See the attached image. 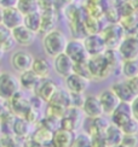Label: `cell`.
<instances>
[{
	"instance_id": "6da1fadb",
	"label": "cell",
	"mask_w": 138,
	"mask_h": 147,
	"mask_svg": "<svg viewBox=\"0 0 138 147\" xmlns=\"http://www.w3.org/2000/svg\"><path fill=\"white\" fill-rule=\"evenodd\" d=\"M68 39L66 34L59 29H52L44 34L42 38V48L49 57L55 58L56 56L63 53L66 50Z\"/></svg>"
},
{
	"instance_id": "f35d334b",
	"label": "cell",
	"mask_w": 138,
	"mask_h": 147,
	"mask_svg": "<svg viewBox=\"0 0 138 147\" xmlns=\"http://www.w3.org/2000/svg\"><path fill=\"white\" fill-rule=\"evenodd\" d=\"M121 130L124 134H138V121L132 117L121 127Z\"/></svg>"
},
{
	"instance_id": "7dc6e473",
	"label": "cell",
	"mask_w": 138,
	"mask_h": 147,
	"mask_svg": "<svg viewBox=\"0 0 138 147\" xmlns=\"http://www.w3.org/2000/svg\"><path fill=\"white\" fill-rule=\"evenodd\" d=\"M42 147H56L53 144H52V141L51 142H47V144H45V145H42Z\"/></svg>"
},
{
	"instance_id": "3957f363",
	"label": "cell",
	"mask_w": 138,
	"mask_h": 147,
	"mask_svg": "<svg viewBox=\"0 0 138 147\" xmlns=\"http://www.w3.org/2000/svg\"><path fill=\"white\" fill-rule=\"evenodd\" d=\"M18 90H21L18 77L9 71H1L0 74V99L9 101Z\"/></svg>"
},
{
	"instance_id": "ffe728a7",
	"label": "cell",
	"mask_w": 138,
	"mask_h": 147,
	"mask_svg": "<svg viewBox=\"0 0 138 147\" xmlns=\"http://www.w3.org/2000/svg\"><path fill=\"white\" fill-rule=\"evenodd\" d=\"M32 125L33 124H30L28 119H26L24 117H17L16 116L11 124V131L17 139L26 140L32 135Z\"/></svg>"
},
{
	"instance_id": "5bb4252c",
	"label": "cell",
	"mask_w": 138,
	"mask_h": 147,
	"mask_svg": "<svg viewBox=\"0 0 138 147\" xmlns=\"http://www.w3.org/2000/svg\"><path fill=\"white\" fill-rule=\"evenodd\" d=\"M34 57L27 51H16L11 56V65L17 72H23L32 69Z\"/></svg>"
},
{
	"instance_id": "836d02e7",
	"label": "cell",
	"mask_w": 138,
	"mask_h": 147,
	"mask_svg": "<svg viewBox=\"0 0 138 147\" xmlns=\"http://www.w3.org/2000/svg\"><path fill=\"white\" fill-rule=\"evenodd\" d=\"M0 147H22V144L18 142V139L14 134H3L0 138Z\"/></svg>"
},
{
	"instance_id": "4316f807",
	"label": "cell",
	"mask_w": 138,
	"mask_h": 147,
	"mask_svg": "<svg viewBox=\"0 0 138 147\" xmlns=\"http://www.w3.org/2000/svg\"><path fill=\"white\" fill-rule=\"evenodd\" d=\"M16 42L14 40V36L9 28H6L4 24H0V47L5 52L11 51L15 47Z\"/></svg>"
},
{
	"instance_id": "f5cc1de1",
	"label": "cell",
	"mask_w": 138,
	"mask_h": 147,
	"mask_svg": "<svg viewBox=\"0 0 138 147\" xmlns=\"http://www.w3.org/2000/svg\"><path fill=\"white\" fill-rule=\"evenodd\" d=\"M0 3H1V0H0Z\"/></svg>"
},
{
	"instance_id": "52a82bcc",
	"label": "cell",
	"mask_w": 138,
	"mask_h": 147,
	"mask_svg": "<svg viewBox=\"0 0 138 147\" xmlns=\"http://www.w3.org/2000/svg\"><path fill=\"white\" fill-rule=\"evenodd\" d=\"M102 36L108 48H118L121 40L125 38V29L121 24L113 23L102 30Z\"/></svg>"
},
{
	"instance_id": "603a6c76",
	"label": "cell",
	"mask_w": 138,
	"mask_h": 147,
	"mask_svg": "<svg viewBox=\"0 0 138 147\" xmlns=\"http://www.w3.org/2000/svg\"><path fill=\"white\" fill-rule=\"evenodd\" d=\"M40 80L41 78L38 76L32 69H29L27 71H23V72H20V76H18V81H20L21 88H23L24 90L32 92V93L35 89L36 84L39 83Z\"/></svg>"
},
{
	"instance_id": "d6a6232c",
	"label": "cell",
	"mask_w": 138,
	"mask_h": 147,
	"mask_svg": "<svg viewBox=\"0 0 138 147\" xmlns=\"http://www.w3.org/2000/svg\"><path fill=\"white\" fill-rule=\"evenodd\" d=\"M17 7L24 16L28 13H32V12H35V11H40L39 0H20Z\"/></svg>"
},
{
	"instance_id": "f6af8a7d",
	"label": "cell",
	"mask_w": 138,
	"mask_h": 147,
	"mask_svg": "<svg viewBox=\"0 0 138 147\" xmlns=\"http://www.w3.org/2000/svg\"><path fill=\"white\" fill-rule=\"evenodd\" d=\"M131 106H132V113L133 117L138 121V95L135 98V99L131 101Z\"/></svg>"
},
{
	"instance_id": "1f68e13d",
	"label": "cell",
	"mask_w": 138,
	"mask_h": 147,
	"mask_svg": "<svg viewBox=\"0 0 138 147\" xmlns=\"http://www.w3.org/2000/svg\"><path fill=\"white\" fill-rule=\"evenodd\" d=\"M55 23H56V17L52 10H46L41 11V29L40 33L46 34L50 30L55 29Z\"/></svg>"
},
{
	"instance_id": "bcb514c9",
	"label": "cell",
	"mask_w": 138,
	"mask_h": 147,
	"mask_svg": "<svg viewBox=\"0 0 138 147\" xmlns=\"http://www.w3.org/2000/svg\"><path fill=\"white\" fill-rule=\"evenodd\" d=\"M3 12H4V9L0 6V24H3Z\"/></svg>"
},
{
	"instance_id": "7a4b0ae2",
	"label": "cell",
	"mask_w": 138,
	"mask_h": 147,
	"mask_svg": "<svg viewBox=\"0 0 138 147\" xmlns=\"http://www.w3.org/2000/svg\"><path fill=\"white\" fill-rule=\"evenodd\" d=\"M87 65H89L92 80H105L115 71L109 60L104 56V53L98 56H91L87 60Z\"/></svg>"
},
{
	"instance_id": "e575fe53",
	"label": "cell",
	"mask_w": 138,
	"mask_h": 147,
	"mask_svg": "<svg viewBox=\"0 0 138 147\" xmlns=\"http://www.w3.org/2000/svg\"><path fill=\"white\" fill-rule=\"evenodd\" d=\"M67 112V109L66 107H62L58 105H53V104H47V107H46V116H50V117H55V118H58L61 119Z\"/></svg>"
},
{
	"instance_id": "816d5d0a",
	"label": "cell",
	"mask_w": 138,
	"mask_h": 147,
	"mask_svg": "<svg viewBox=\"0 0 138 147\" xmlns=\"http://www.w3.org/2000/svg\"><path fill=\"white\" fill-rule=\"evenodd\" d=\"M0 74H1V69H0Z\"/></svg>"
},
{
	"instance_id": "8992f818",
	"label": "cell",
	"mask_w": 138,
	"mask_h": 147,
	"mask_svg": "<svg viewBox=\"0 0 138 147\" xmlns=\"http://www.w3.org/2000/svg\"><path fill=\"white\" fill-rule=\"evenodd\" d=\"M8 102L11 111L17 117H26L28 111L32 109V100L22 90H18Z\"/></svg>"
},
{
	"instance_id": "83f0119b",
	"label": "cell",
	"mask_w": 138,
	"mask_h": 147,
	"mask_svg": "<svg viewBox=\"0 0 138 147\" xmlns=\"http://www.w3.org/2000/svg\"><path fill=\"white\" fill-rule=\"evenodd\" d=\"M120 71L125 78L138 77V58L122 60Z\"/></svg>"
},
{
	"instance_id": "7402d4cb",
	"label": "cell",
	"mask_w": 138,
	"mask_h": 147,
	"mask_svg": "<svg viewBox=\"0 0 138 147\" xmlns=\"http://www.w3.org/2000/svg\"><path fill=\"white\" fill-rule=\"evenodd\" d=\"M75 139V131H70L58 128L53 131L52 135V144L56 147H73V142Z\"/></svg>"
},
{
	"instance_id": "b9f144b4",
	"label": "cell",
	"mask_w": 138,
	"mask_h": 147,
	"mask_svg": "<svg viewBox=\"0 0 138 147\" xmlns=\"http://www.w3.org/2000/svg\"><path fill=\"white\" fill-rule=\"evenodd\" d=\"M91 138H92L91 147H110L104 138V134H98V135H93Z\"/></svg>"
},
{
	"instance_id": "f546056e",
	"label": "cell",
	"mask_w": 138,
	"mask_h": 147,
	"mask_svg": "<svg viewBox=\"0 0 138 147\" xmlns=\"http://www.w3.org/2000/svg\"><path fill=\"white\" fill-rule=\"evenodd\" d=\"M52 135H53V131L47 129L46 127H44L41 124H38L36 129L32 133L30 138H33L34 140H36L38 142H40L41 145H45L47 142H51L52 141Z\"/></svg>"
},
{
	"instance_id": "7bdbcfd3",
	"label": "cell",
	"mask_w": 138,
	"mask_h": 147,
	"mask_svg": "<svg viewBox=\"0 0 138 147\" xmlns=\"http://www.w3.org/2000/svg\"><path fill=\"white\" fill-rule=\"evenodd\" d=\"M22 147H42V145L40 142H38L36 140H34L33 138H28L26 140H23Z\"/></svg>"
},
{
	"instance_id": "f1b7e54d",
	"label": "cell",
	"mask_w": 138,
	"mask_h": 147,
	"mask_svg": "<svg viewBox=\"0 0 138 147\" xmlns=\"http://www.w3.org/2000/svg\"><path fill=\"white\" fill-rule=\"evenodd\" d=\"M47 104H53V105H58L62 107H70V92L67 89H61L58 88L57 92L53 94V96L51 98Z\"/></svg>"
},
{
	"instance_id": "d6986e66",
	"label": "cell",
	"mask_w": 138,
	"mask_h": 147,
	"mask_svg": "<svg viewBox=\"0 0 138 147\" xmlns=\"http://www.w3.org/2000/svg\"><path fill=\"white\" fill-rule=\"evenodd\" d=\"M99 101H101V105L103 107V112L104 115H111L113 111L116 109V106L120 102V99L118 98V95L111 90V88L109 89H104L102 90L98 95Z\"/></svg>"
},
{
	"instance_id": "cb8c5ba5",
	"label": "cell",
	"mask_w": 138,
	"mask_h": 147,
	"mask_svg": "<svg viewBox=\"0 0 138 147\" xmlns=\"http://www.w3.org/2000/svg\"><path fill=\"white\" fill-rule=\"evenodd\" d=\"M104 138L110 147L115 146L118 144H121L122 138H124V131L121 130L120 127H118L110 122V124L108 125V128H107L104 131Z\"/></svg>"
},
{
	"instance_id": "681fc988",
	"label": "cell",
	"mask_w": 138,
	"mask_h": 147,
	"mask_svg": "<svg viewBox=\"0 0 138 147\" xmlns=\"http://www.w3.org/2000/svg\"><path fill=\"white\" fill-rule=\"evenodd\" d=\"M4 134V128H3V125L0 124V138H1V135Z\"/></svg>"
},
{
	"instance_id": "c3c4849f",
	"label": "cell",
	"mask_w": 138,
	"mask_h": 147,
	"mask_svg": "<svg viewBox=\"0 0 138 147\" xmlns=\"http://www.w3.org/2000/svg\"><path fill=\"white\" fill-rule=\"evenodd\" d=\"M4 54H5V51L3 50V48H1V47H0V60H1V59H3V57H4Z\"/></svg>"
},
{
	"instance_id": "d590c367",
	"label": "cell",
	"mask_w": 138,
	"mask_h": 147,
	"mask_svg": "<svg viewBox=\"0 0 138 147\" xmlns=\"http://www.w3.org/2000/svg\"><path fill=\"white\" fill-rule=\"evenodd\" d=\"M91 144H92V138L84 131L75 135L73 147H91Z\"/></svg>"
},
{
	"instance_id": "8d00e7d4",
	"label": "cell",
	"mask_w": 138,
	"mask_h": 147,
	"mask_svg": "<svg viewBox=\"0 0 138 147\" xmlns=\"http://www.w3.org/2000/svg\"><path fill=\"white\" fill-rule=\"evenodd\" d=\"M73 72L78 74V75H81L89 80H92L91 72L89 69V65H87V62H80V63H74V70Z\"/></svg>"
},
{
	"instance_id": "4fadbf2b",
	"label": "cell",
	"mask_w": 138,
	"mask_h": 147,
	"mask_svg": "<svg viewBox=\"0 0 138 147\" xmlns=\"http://www.w3.org/2000/svg\"><path fill=\"white\" fill-rule=\"evenodd\" d=\"M91 80L86 78L81 75H78L75 72H72L69 76L64 78L66 89L70 93H85L90 86Z\"/></svg>"
},
{
	"instance_id": "ab89813d",
	"label": "cell",
	"mask_w": 138,
	"mask_h": 147,
	"mask_svg": "<svg viewBox=\"0 0 138 147\" xmlns=\"http://www.w3.org/2000/svg\"><path fill=\"white\" fill-rule=\"evenodd\" d=\"M121 144L126 147H138V134H124Z\"/></svg>"
},
{
	"instance_id": "ac0fdd59",
	"label": "cell",
	"mask_w": 138,
	"mask_h": 147,
	"mask_svg": "<svg viewBox=\"0 0 138 147\" xmlns=\"http://www.w3.org/2000/svg\"><path fill=\"white\" fill-rule=\"evenodd\" d=\"M81 110H83L85 117H99V116L104 115L98 95H87Z\"/></svg>"
},
{
	"instance_id": "9a60e30c",
	"label": "cell",
	"mask_w": 138,
	"mask_h": 147,
	"mask_svg": "<svg viewBox=\"0 0 138 147\" xmlns=\"http://www.w3.org/2000/svg\"><path fill=\"white\" fill-rule=\"evenodd\" d=\"M52 66H53L55 72L57 74L58 76L66 78L67 76H69L73 72L74 62L63 52V53H61V54H58V56H56L53 58Z\"/></svg>"
},
{
	"instance_id": "4dcf8cb0",
	"label": "cell",
	"mask_w": 138,
	"mask_h": 147,
	"mask_svg": "<svg viewBox=\"0 0 138 147\" xmlns=\"http://www.w3.org/2000/svg\"><path fill=\"white\" fill-rule=\"evenodd\" d=\"M8 101L5 100H0V124L3 125V128L5 125H10L12 124L16 116L14 115V112L11 111L10 105L6 104Z\"/></svg>"
},
{
	"instance_id": "f907efd6",
	"label": "cell",
	"mask_w": 138,
	"mask_h": 147,
	"mask_svg": "<svg viewBox=\"0 0 138 147\" xmlns=\"http://www.w3.org/2000/svg\"><path fill=\"white\" fill-rule=\"evenodd\" d=\"M111 147H126V146L122 145V144H118V145H115V146H111Z\"/></svg>"
},
{
	"instance_id": "484cf974",
	"label": "cell",
	"mask_w": 138,
	"mask_h": 147,
	"mask_svg": "<svg viewBox=\"0 0 138 147\" xmlns=\"http://www.w3.org/2000/svg\"><path fill=\"white\" fill-rule=\"evenodd\" d=\"M23 24L32 32L39 34L41 29V11H35L24 16Z\"/></svg>"
},
{
	"instance_id": "44dd1931",
	"label": "cell",
	"mask_w": 138,
	"mask_h": 147,
	"mask_svg": "<svg viewBox=\"0 0 138 147\" xmlns=\"http://www.w3.org/2000/svg\"><path fill=\"white\" fill-rule=\"evenodd\" d=\"M111 90L118 95V98L120 99V101H127V102H131L137 96L135 94V92L131 89L130 84L127 83L126 78L125 80H121V81H116L114 82L111 86H110Z\"/></svg>"
},
{
	"instance_id": "2e32d148",
	"label": "cell",
	"mask_w": 138,
	"mask_h": 147,
	"mask_svg": "<svg viewBox=\"0 0 138 147\" xmlns=\"http://www.w3.org/2000/svg\"><path fill=\"white\" fill-rule=\"evenodd\" d=\"M12 36H14V40L16 42V45H20L23 47H28L33 44L36 39V33L32 32L30 29H28L24 24L17 27L15 29L11 30Z\"/></svg>"
},
{
	"instance_id": "d4e9b609",
	"label": "cell",
	"mask_w": 138,
	"mask_h": 147,
	"mask_svg": "<svg viewBox=\"0 0 138 147\" xmlns=\"http://www.w3.org/2000/svg\"><path fill=\"white\" fill-rule=\"evenodd\" d=\"M32 70L40 78H47L51 74V64L46 58H34Z\"/></svg>"
},
{
	"instance_id": "8fae6325",
	"label": "cell",
	"mask_w": 138,
	"mask_h": 147,
	"mask_svg": "<svg viewBox=\"0 0 138 147\" xmlns=\"http://www.w3.org/2000/svg\"><path fill=\"white\" fill-rule=\"evenodd\" d=\"M57 89H58L57 84H56L55 81H52L50 77L41 78L39 81V83L36 84L35 89L33 90V94L36 95L38 98H40L44 102L47 104L50 100H51L53 94L57 92Z\"/></svg>"
},
{
	"instance_id": "60d3db41",
	"label": "cell",
	"mask_w": 138,
	"mask_h": 147,
	"mask_svg": "<svg viewBox=\"0 0 138 147\" xmlns=\"http://www.w3.org/2000/svg\"><path fill=\"white\" fill-rule=\"evenodd\" d=\"M85 95L84 93H70V105L74 107L81 109L85 101Z\"/></svg>"
},
{
	"instance_id": "ba28073f",
	"label": "cell",
	"mask_w": 138,
	"mask_h": 147,
	"mask_svg": "<svg viewBox=\"0 0 138 147\" xmlns=\"http://www.w3.org/2000/svg\"><path fill=\"white\" fill-rule=\"evenodd\" d=\"M116 50L122 60L138 58V36L130 34L125 35Z\"/></svg>"
},
{
	"instance_id": "e0dca14e",
	"label": "cell",
	"mask_w": 138,
	"mask_h": 147,
	"mask_svg": "<svg viewBox=\"0 0 138 147\" xmlns=\"http://www.w3.org/2000/svg\"><path fill=\"white\" fill-rule=\"evenodd\" d=\"M24 15L18 10V7H8L3 12V24L10 30L15 29L23 24Z\"/></svg>"
},
{
	"instance_id": "30bf717a",
	"label": "cell",
	"mask_w": 138,
	"mask_h": 147,
	"mask_svg": "<svg viewBox=\"0 0 138 147\" xmlns=\"http://www.w3.org/2000/svg\"><path fill=\"white\" fill-rule=\"evenodd\" d=\"M110 122L107 118H104V116L85 117L83 122V128L85 133H87L90 136H93V135H98V134H104Z\"/></svg>"
},
{
	"instance_id": "db71d44e",
	"label": "cell",
	"mask_w": 138,
	"mask_h": 147,
	"mask_svg": "<svg viewBox=\"0 0 138 147\" xmlns=\"http://www.w3.org/2000/svg\"><path fill=\"white\" fill-rule=\"evenodd\" d=\"M0 100H1V99H0Z\"/></svg>"
},
{
	"instance_id": "7c38bea8",
	"label": "cell",
	"mask_w": 138,
	"mask_h": 147,
	"mask_svg": "<svg viewBox=\"0 0 138 147\" xmlns=\"http://www.w3.org/2000/svg\"><path fill=\"white\" fill-rule=\"evenodd\" d=\"M132 117H133V113H132V106H131V102L120 101L119 105L116 106V109L110 115V122L121 128L127 121H130Z\"/></svg>"
},
{
	"instance_id": "74e56055",
	"label": "cell",
	"mask_w": 138,
	"mask_h": 147,
	"mask_svg": "<svg viewBox=\"0 0 138 147\" xmlns=\"http://www.w3.org/2000/svg\"><path fill=\"white\" fill-rule=\"evenodd\" d=\"M44 117V116L41 115V112H40V109H38V107H33L32 106V109L28 111V113H27V116L24 118L26 119H28V122L30 124H39L40 123V121H41V118Z\"/></svg>"
},
{
	"instance_id": "ee69618b",
	"label": "cell",
	"mask_w": 138,
	"mask_h": 147,
	"mask_svg": "<svg viewBox=\"0 0 138 147\" xmlns=\"http://www.w3.org/2000/svg\"><path fill=\"white\" fill-rule=\"evenodd\" d=\"M20 0H1L0 6L3 9H8V7H17Z\"/></svg>"
},
{
	"instance_id": "9c48e42d",
	"label": "cell",
	"mask_w": 138,
	"mask_h": 147,
	"mask_svg": "<svg viewBox=\"0 0 138 147\" xmlns=\"http://www.w3.org/2000/svg\"><path fill=\"white\" fill-rule=\"evenodd\" d=\"M83 40H84V44H85V47H86V51L90 54V57L102 54V53L105 52L107 48H108L101 33L87 34Z\"/></svg>"
},
{
	"instance_id": "277c9868",
	"label": "cell",
	"mask_w": 138,
	"mask_h": 147,
	"mask_svg": "<svg viewBox=\"0 0 138 147\" xmlns=\"http://www.w3.org/2000/svg\"><path fill=\"white\" fill-rule=\"evenodd\" d=\"M84 116L85 115L81 109L74 107V106L68 107L66 115L59 121V127L70 131H77L83 127Z\"/></svg>"
},
{
	"instance_id": "5b68a950",
	"label": "cell",
	"mask_w": 138,
	"mask_h": 147,
	"mask_svg": "<svg viewBox=\"0 0 138 147\" xmlns=\"http://www.w3.org/2000/svg\"><path fill=\"white\" fill-rule=\"evenodd\" d=\"M64 53L73 60L74 63L87 62L90 58V54L86 51L84 40H81L79 38H73L70 40H68Z\"/></svg>"
}]
</instances>
